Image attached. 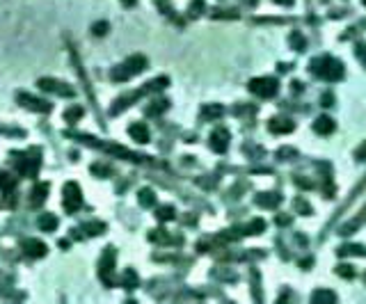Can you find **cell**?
I'll list each match as a JSON object with an SVG mask.
<instances>
[{"label": "cell", "instance_id": "9c48e42d", "mask_svg": "<svg viewBox=\"0 0 366 304\" xmlns=\"http://www.w3.org/2000/svg\"><path fill=\"white\" fill-rule=\"evenodd\" d=\"M21 247L26 249L28 256H32V258H41V256H46L48 254V247L41 240H34V238H26V240H21Z\"/></svg>", "mask_w": 366, "mask_h": 304}, {"label": "cell", "instance_id": "ac0fdd59", "mask_svg": "<svg viewBox=\"0 0 366 304\" xmlns=\"http://www.w3.org/2000/svg\"><path fill=\"white\" fill-rule=\"evenodd\" d=\"M288 44H291L293 51H305V48H307V39L300 32H291V37H288Z\"/></svg>", "mask_w": 366, "mask_h": 304}, {"label": "cell", "instance_id": "5b68a950", "mask_svg": "<svg viewBox=\"0 0 366 304\" xmlns=\"http://www.w3.org/2000/svg\"><path fill=\"white\" fill-rule=\"evenodd\" d=\"M113 272H114V249L108 247L103 251V256L99 258V277L106 286H113V277H110Z\"/></svg>", "mask_w": 366, "mask_h": 304}, {"label": "cell", "instance_id": "7402d4cb", "mask_svg": "<svg viewBox=\"0 0 366 304\" xmlns=\"http://www.w3.org/2000/svg\"><path fill=\"white\" fill-rule=\"evenodd\" d=\"M156 218L160 222H167V220H174V208L172 206H160L158 211H156Z\"/></svg>", "mask_w": 366, "mask_h": 304}, {"label": "cell", "instance_id": "8d00e7d4", "mask_svg": "<svg viewBox=\"0 0 366 304\" xmlns=\"http://www.w3.org/2000/svg\"><path fill=\"white\" fill-rule=\"evenodd\" d=\"M364 5H366V0H364Z\"/></svg>", "mask_w": 366, "mask_h": 304}, {"label": "cell", "instance_id": "836d02e7", "mask_svg": "<svg viewBox=\"0 0 366 304\" xmlns=\"http://www.w3.org/2000/svg\"><path fill=\"white\" fill-rule=\"evenodd\" d=\"M288 222H291V220H288L286 215H280V218H277V224H282V226H284V224H288Z\"/></svg>", "mask_w": 366, "mask_h": 304}, {"label": "cell", "instance_id": "d590c367", "mask_svg": "<svg viewBox=\"0 0 366 304\" xmlns=\"http://www.w3.org/2000/svg\"><path fill=\"white\" fill-rule=\"evenodd\" d=\"M280 5H291V0H277Z\"/></svg>", "mask_w": 366, "mask_h": 304}, {"label": "cell", "instance_id": "d4e9b609", "mask_svg": "<svg viewBox=\"0 0 366 304\" xmlns=\"http://www.w3.org/2000/svg\"><path fill=\"white\" fill-rule=\"evenodd\" d=\"M80 117H83V108H69L67 112H64V119H67L69 124H73V121H78Z\"/></svg>", "mask_w": 366, "mask_h": 304}, {"label": "cell", "instance_id": "30bf717a", "mask_svg": "<svg viewBox=\"0 0 366 304\" xmlns=\"http://www.w3.org/2000/svg\"><path fill=\"white\" fill-rule=\"evenodd\" d=\"M280 201H282V197L277 192H261V194H256V204L261 208H277Z\"/></svg>", "mask_w": 366, "mask_h": 304}, {"label": "cell", "instance_id": "2e32d148", "mask_svg": "<svg viewBox=\"0 0 366 304\" xmlns=\"http://www.w3.org/2000/svg\"><path fill=\"white\" fill-rule=\"evenodd\" d=\"M48 197V183H37L32 190V197H30V201H32V206H39L44 204V199Z\"/></svg>", "mask_w": 366, "mask_h": 304}, {"label": "cell", "instance_id": "44dd1931", "mask_svg": "<svg viewBox=\"0 0 366 304\" xmlns=\"http://www.w3.org/2000/svg\"><path fill=\"white\" fill-rule=\"evenodd\" d=\"M263 229H266V222L256 218V220H252V222L245 226V233H250V236H252V233H261Z\"/></svg>", "mask_w": 366, "mask_h": 304}, {"label": "cell", "instance_id": "d6986e66", "mask_svg": "<svg viewBox=\"0 0 366 304\" xmlns=\"http://www.w3.org/2000/svg\"><path fill=\"white\" fill-rule=\"evenodd\" d=\"M138 199H140V204L144 206V208H149V206H153V201H156V194H153L149 188H144V190H140Z\"/></svg>", "mask_w": 366, "mask_h": 304}, {"label": "cell", "instance_id": "4fadbf2b", "mask_svg": "<svg viewBox=\"0 0 366 304\" xmlns=\"http://www.w3.org/2000/svg\"><path fill=\"white\" fill-rule=\"evenodd\" d=\"M37 169H39V160H37V158H21L19 172L23 174V176H34Z\"/></svg>", "mask_w": 366, "mask_h": 304}, {"label": "cell", "instance_id": "1f68e13d", "mask_svg": "<svg viewBox=\"0 0 366 304\" xmlns=\"http://www.w3.org/2000/svg\"><path fill=\"white\" fill-rule=\"evenodd\" d=\"M295 208H298L300 213H311L309 204H302V199H295Z\"/></svg>", "mask_w": 366, "mask_h": 304}, {"label": "cell", "instance_id": "4316f807", "mask_svg": "<svg viewBox=\"0 0 366 304\" xmlns=\"http://www.w3.org/2000/svg\"><path fill=\"white\" fill-rule=\"evenodd\" d=\"M341 254H346V251H350V254H362V256H366V247H362V245H350V247H343V249H339Z\"/></svg>", "mask_w": 366, "mask_h": 304}, {"label": "cell", "instance_id": "52a82bcc", "mask_svg": "<svg viewBox=\"0 0 366 304\" xmlns=\"http://www.w3.org/2000/svg\"><path fill=\"white\" fill-rule=\"evenodd\" d=\"M229 139H231V135H229V131L226 128H215L213 133H211V149H213L215 153H225L226 146H229Z\"/></svg>", "mask_w": 366, "mask_h": 304}, {"label": "cell", "instance_id": "cb8c5ba5", "mask_svg": "<svg viewBox=\"0 0 366 304\" xmlns=\"http://www.w3.org/2000/svg\"><path fill=\"white\" fill-rule=\"evenodd\" d=\"M167 106H169V103H167L165 99H160V101H156V103H151V106L146 108V114H160Z\"/></svg>", "mask_w": 366, "mask_h": 304}, {"label": "cell", "instance_id": "603a6c76", "mask_svg": "<svg viewBox=\"0 0 366 304\" xmlns=\"http://www.w3.org/2000/svg\"><path fill=\"white\" fill-rule=\"evenodd\" d=\"M83 229H85L87 236H96V233H103V231H106V224H101V222H87Z\"/></svg>", "mask_w": 366, "mask_h": 304}, {"label": "cell", "instance_id": "e0dca14e", "mask_svg": "<svg viewBox=\"0 0 366 304\" xmlns=\"http://www.w3.org/2000/svg\"><path fill=\"white\" fill-rule=\"evenodd\" d=\"M311 304H337V295L332 291H316L311 298Z\"/></svg>", "mask_w": 366, "mask_h": 304}, {"label": "cell", "instance_id": "8992f818", "mask_svg": "<svg viewBox=\"0 0 366 304\" xmlns=\"http://www.w3.org/2000/svg\"><path fill=\"white\" fill-rule=\"evenodd\" d=\"M37 87L41 92H53V94H62V96H73V87L67 85V83H60V80L53 78H39L37 80Z\"/></svg>", "mask_w": 366, "mask_h": 304}, {"label": "cell", "instance_id": "484cf974", "mask_svg": "<svg viewBox=\"0 0 366 304\" xmlns=\"http://www.w3.org/2000/svg\"><path fill=\"white\" fill-rule=\"evenodd\" d=\"M0 190H5V192L14 190V179L9 174H0Z\"/></svg>", "mask_w": 366, "mask_h": 304}, {"label": "cell", "instance_id": "7a4b0ae2", "mask_svg": "<svg viewBox=\"0 0 366 304\" xmlns=\"http://www.w3.org/2000/svg\"><path fill=\"white\" fill-rule=\"evenodd\" d=\"M144 66H146L144 55H131L128 60H124L119 66H114V69H113V80H117V83H124V80L138 76V73H140Z\"/></svg>", "mask_w": 366, "mask_h": 304}, {"label": "cell", "instance_id": "f546056e", "mask_svg": "<svg viewBox=\"0 0 366 304\" xmlns=\"http://www.w3.org/2000/svg\"><path fill=\"white\" fill-rule=\"evenodd\" d=\"M337 272H339V275H343L346 279H353L355 277V270L350 268V265H339V268H337Z\"/></svg>", "mask_w": 366, "mask_h": 304}, {"label": "cell", "instance_id": "277c9868", "mask_svg": "<svg viewBox=\"0 0 366 304\" xmlns=\"http://www.w3.org/2000/svg\"><path fill=\"white\" fill-rule=\"evenodd\" d=\"M62 197H64V211H67V213H76L80 206H83V192H80L78 183H67V185H64Z\"/></svg>", "mask_w": 366, "mask_h": 304}, {"label": "cell", "instance_id": "9a60e30c", "mask_svg": "<svg viewBox=\"0 0 366 304\" xmlns=\"http://www.w3.org/2000/svg\"><path fill=\"white\" fill-rule=\"evenodd\" d=\"M313 131L318 133V135H330L334 131V121L323 114V117H318V119L313 121Z\"/></svg>", "mask_w": 366, "mask_h": 304}, {"label": "cell", "instance_id": "7c38bea8", "mask_svg": "<svg viewBox=\"0 0 366 304\" xmlns=\"http://www.w3.org/2000/svg\"><path fill=\"white\" fill-rule=\"evenodd\" d=\"M37 224H39L41 231H55V229H57V224H60V220L55 218L53 213H44V215H39Z\"/></svg>", "mask_w": 366, "mask_h": 304}, {"label": "cell", "instance_id": "ffe728a7", "mask_svg": "<svg viewBox=\"0 0 366 304\" xmlns=\"http://www.w3.org/2000/svg\"><path fill=\"white\" fill-rule=\"evenodd\" d=\"M138 284H140V279H138V275H135L133 270L124 272V288H128V291H131V288H135Z\"/></svg>", "mask_w": 366, "mask_h": 304}, {"label": "cell", "instance_id": "6da1fadb", "mask_svg": "<svg viewBox=\"0 0 366 304\" xmlns=\"http://www.w3.org/2000/svg\"><path fill=\"white\" fill-rule=\"evenodd\" d=\"M311 71L318 76V78L327 80V83H337V80L343 78V64L339 60H334L330 55H323L318 60L311 62Z\"/></svg>", "mask_w": 366, "mask_h": 304}, {"label": "cell", "instance_id": "ba28073f", "mask_svg": "<svg viewBox=\"0 0 366 304\" xmlns=\"http://www.w3.org/2000/svg\"><path fill=\"white\" fill-rule=\"evenodd\" d=\"M19 103L26 108V110H32V112H48V110H51V103H48V101L34 99L30 94H19Z\"/></svg>", "mask_w": 366, "mask_h": 304}, {"label": "cell", "instance_id": "83f0119b", "mask_svg": "<svg viewBox=\"0 0 366 304\" xmlns=\"http://www.w3.org/2000/svg\"><path fill=\"white\" fill-rule=\"evenodd\" d=\"M92 32L96 34V37H103V34L108 32V23H106V21H101V23H94Z\"/></svg>", "mask_w": 366, "mask_h": 304}, {"label": "cell", "instance_id": "3957f363", "mask_svg": "<svg viewBox=\"0 0 366 304\" xmlns=\"http://www.w3.org/2000/svg\"><path fill=\"white\" fill-rule=\"evenodd\" d=\"M280 89V83L277 78H254L250 80V92H254L261 99H275V94Z\"/></svg>", "mask_w": 366, "mask_h": 304}, {"label": "cell", "instance_id": "d6a6232c", "mask_svg": "<svg viewBox=\"0 0 366 304\" xmlns=\"http://www.w3.org/2000/svg\"><path fill=\"white\" fill-rule=\"evenodd\" d=\"M355 158H357V160H366V142L360 146V149H357V151H355Z\"/></svg>", "mask_w": 366, "mask_h": 304}, {"label": "cell", "instance_id": "8fae6325", "mask_svg": "<svg viewBox=\"0 0 366 304\" xmlns=\"http://www.w3.org/2000/svg\"><path fill=\"white\" fill-rule=\"evenodd\" d=\"M128 135H131L135 142H140V144H146V142H149V128H146L144 124H131Z\"/></svg>", "mask_w": 366, "mask_h": 304}, {"label": "cell", "instance_id": "4dcf8cb0", "mask_svg": "<svg viewBox=\"0 0 366 304\" xmlns=\"http://www.w3.org/2000/svg\"><path fill=\"white\" fill-rule=\"evenodd\" d=\"M204 9V0H195L193 5H190V14H199Z\"/></svg>", "mask_w": 366, "mask_h": 304}, {"label": "cell", "instance_id": "5bb4252c", "mask_svg": "<svg viewBox=\"0 0 366 304\" xmlns=\"http://www.w3.org/2000/svg\"><path fill=\"white\" fill-rule=\"evenodd\" d=\"M270 131L273 133H291L293 131V121L286 119V117H275V119H270Z\"/></svg>", "mask_w": 366, "mask_h": 304}, {"label": "cell", "instance_id": "f1b7e54d", "mask_svg": "<svg viewBox=\"0 0 366 304\" xmlns=\"http://www.w3.org/2000/svg\"><path fill=\"white\" fill-rule=\"evenodd\" d=\"M220 114H222V108H220V106L204 108V117H220Z\"/></svg>", "mask_w": 366, "mask_h": 304}, {"label": "cell", "instance_id": "e575fe53", "mask_svg": "<svg viewBox=\"0 0 366 304\" xmlns=\"http://www.w3.org/2000/svg\"><path fill=\"white\" fill-rule=\"evenodd\" d=\"M121 2H124L126 7H133L135 5V0H121Z\"/></svg>", "mask_w": 366, "mask_h": 304}]
</instances>
